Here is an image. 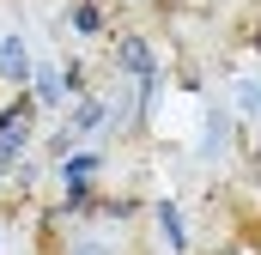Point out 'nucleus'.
Segmentation results:
<instances>
[{"label": "nucleus", "mask_w": 261, "mask_h": 255, "mask_svg": "<svg viewBox=\"0 0 261 255\" xmlns=\"http://www.w3.org/2000/svg\"><path fill=\"white\" fill-rule=\"evenodd\" d=\"M73 24H79L85 37H91V31H103V18H97V6H91V0H85V6H73Z\"/></svg>", "instance_id": "8"}, {"label": "nucleus", "mask_w": 261, "mask_h": 255, "mask_svg": "<svg viewBox=\"0 0 261 255\" xmlns=\"http://www.w3.org/2000/svg\"><path fill=\"white\" fill-rule=\"evenodd\" d=\"M116 67L134 73V79H158V55H152L146 37H122V43H116Z\"/></svg>", "instance_id": "1"}, {"label": "nucleus", "mask_w": 261, "mask_h": 255, "mask_svg": "<svg viewBox=\"0 0 261 255\" xmlns=\"http://www.w3.org/2000/svg\"><path fill=\"white\" fill-rule=\"evenodd\" d=\"M97 164H103L97 152H79V158L67 164V176H73V183H85V176H97Z\"/></svg>", "instance_id": "7"}, {"label": "nucleus", "mask_w": 261, "mask_h": 255, "mask_svg": "<svg viewBox=\"0 0 261 255\" xmlns=\"http://www.w3.org/2000/svg\"><path fill=\"white\" fill-rule=\"evenodd\" d=\"M0 73H6V79H31V55H24V37H6V43H0Z\"/></svg>", "instance_id": "2"}, {"label": "nucleus", "mask_w": 261, "mask_h": 255, "mask_svg": "<svg viewBox=\"0 0 261 255\" xmlns=\"http://www.w3.org/2000/svg\"><path fill=\"white\" fill-rule=\"evenodd\" d=\"M24 116H31V104H12V110L0 116V152H12V146L24 140Z\"/></svg>", "instance_id": "3"}, {"label": "nucleus", "mask_w": 261, "mask_h": 255, "mask_svg": "<svg viewBox=\"0 0 261 255\" xmlns=\"http://www.w3.org/2000/svg\"><path fill=\"white\" fill-rule=\"evenodd\" d=\"M255 49H261V31H255Z\"/></svg>", "instance_id": "11"}, {"label": "nucleus", "mask_w": 261, "mask_h": 255, "mask_svg": "<svg viewBox=\"0 0 261 255\" xmlns=\"http://www.w3.org/2000/svg\"><path fill=\"white\" fill-rule=\"evenodd\" d=\"M73 255H110V249H97V243H79V249H73Z\"/></svg>", "instance_id": "10"}, {"label": "nucleus", "mask_w": 261, "mask_h": 255, "mask_svg": "<svg viewBox=\"0 0 261 255\" xmlns=\"http://www.w3.org/2000/svg\"><path fill=\"white\" fill-rule=\"evenodd\" d=\"M219 152H225V122L206 128V158H219Z\"/></svg>", "instance_id": "9"}, {"label": "nucleus", "mask_w": 261, "mask_h": 255, "mask_svg": "<svg viewBox=\"0 0 261 255\" xmlns=\"http://www.w3.org/2000/svg\"><path fill=\"white\" fill-rule=\"evenodd\" d=\"M61 91H67V73L43 67V73H37V97H43V104H61Z\"/></svg>", "instance_id": "5"}, {"label": "nucleus", "mask_w": 261, "mask_h": 255, "mask_svg": "<svg viewBox=\"0 0 261 255\" xmlns=\"http://www.w3.org/2000/svg\"><path fill=\"white\" fill-rule=\"evenodd\" d=\"M231 97H237V116L261 122V85H255V79H237V85H231Z\"/></svg>", "instance_id": "4"}, {"label": "nucleus", "mask_w": 261, "mask_h": 255, "mask_svg": "<svg viewBox=\"0 0 261 255\" xmlns=\"http://www.w3.org/2000/svg\"><path fill=\"white\" fill-rule=\"evenodd\" d=\"M158 225H164V237H170V243H176V249H182V243H189V237H182V213H176V207H170V200H164V207H158Z\"/></svg>", "instance_id": "6"}]
</instances>
